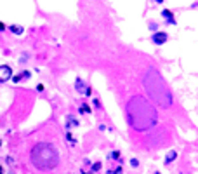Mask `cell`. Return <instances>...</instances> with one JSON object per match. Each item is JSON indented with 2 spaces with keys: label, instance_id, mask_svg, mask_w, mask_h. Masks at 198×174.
Returning <instances> with one entry per match:
<instances>
[{
  "label": "cell",
  "instance_id": "cell-1",
  "mask_svg": "<svg viewBox=\"0 0 198 174\" xmlns=\"http://www.w3.org/2000/svg\"><path fill=\"white\" fill-rule=\"evenodd\" d=\"M31 164L40 171H52L59 164V153L51 143H37L31 150Z\"/></svg>",
  "mask_w": 198,
  "mask_h": 174
},
{
  "label": "cell",
  "instance_id": "cell-2",
  "mask_svg": "<svg viewBox=\"0 0 198 174\" xmlns=\"http://www.w3.org/2000/svg\"><path fill=\"white\" fill-rule=\"evenodd\" d=\"M12 78V68L7 64H0V82H9Z\"/></svg>",
  "mask_w": 198,
  "mask_h": 174
},
{
  "label": "cell",
  "instance_id": "cell-3",
  "mask_svg": "<svg viewBox=\"0 0 198 174\" xmlns=\"http://www.w3.org/2000/svg\"><path fill=\"white\" fill-rule=\"evenodd\" d=\"M75 87H77V91L83 92L85 96H92V91H91V87H89V85H85L82 78H77V82H75Z\"/></svg>",
  "mask_w": 198,
  "mask_h": 174
},
{
  "label": "cell",
  "instance_id": "cell-4",
  "mask_svg": "<svg viewBox=\"0 0 198 174\" xmlns=\"http://www.w3.org/2000/svg\"><path fill=\"white\" fill-rule=\"evenodd\" d=\"M167 38H169L167 33H163V31H157L155 35H153V43H157V46H162V43L167 42Z\"/></svg>",
  "mask_w": 198,
  "mask_h": 174
},
{
  "label": "cell",
  "instance_id": "cell-5",
  "mask_svg": "<svg viewBox=\"0 0 198 174\" xmlns=\"http://www.w3.org/2000/svg\"><path fill=\"white\" fill-rule=\"evenodd\" d=\"M162 16L169 21V23L170 25H174L175 23V21H174V14H172V11H169V9H165V11H162Z\"/></svg>",
  "mask_w": 198,
  "mask_h": 174
},
{
  "label": "cell",
  "instance_id": "cell-6",
  "mask_svg": "<svg viewBox=\"0 0 198 174\" xmlns=\"http://www.w3.org/2000/svg\"><path fill=\"white\" fill-rule=\"evenodd\" d=\"M175 157H177V151H175V150H170L169 153H167V159H165V165H169Z\"/></svg>",
  "mask_w": 198,
  "mask_h": 174
},
{
  "label": "cell",
  "instance_id": "cell-7",
  "mask_svg": "<svg viewBox=\"0 0 198 174\" xmlns=\"http://www.w3.org/2000/svg\"><path fill=\"white\" fill-rule=\"evenodd\" d=\"M9 30L12 33H16V35H23V26H19V25H11Z\"/></svg>",
  "mask_w": 198,
  "mask_h": 174
},
{
  "label": "cell",
  "instance_id": "cell-8",
  "mask_svg": "<svg viewBox=\"0 0 198 174\" xmlns=\"http://www.w3.org/2000/svg\"><path fill=\"white\" fill-rule=\"evenodd\" d=\"M108 159H113V160H120V162H122V157H120V151H118V150L111 151V153L108 155Z\"/></svg>",
  "mask_w": 198,
  "mask_h": 174
},
{
  "label": "cell",
  "instance_id": "cell-9",
  "mask_svg": "<svg viewBox=\"0 0 198 174\" xmlns=\"http://www.w3.org/2000/svg\"><path fill=\"white\" fill-rule=\"evenodd\" d=\"M123 171H122V165H117L115 169H109V171H106V174H122Z\"/></svg>",
  "mask_w": 198,
  "mask_h": 174
},
{
  "label": "cell",
  "instance_id": "cell-10",
  "mask_svg": "<svg viewBox=\"0 0 198 174\" xmlns=\"http://www.w3.org/2000/svg\"><path fill=\"white\" fill-rule=\"evenodd\" d=\"M91 112H92V108L89 104H82L80 106V113H91Z\"/></svg>",
  "mask_w": 198,
  "mask_h": 174
},
{
  "label": "cell",
  "instance_id": "cell-11",
  "mask_svg": "<svg viewBox=\"0 0 198 174\" xmlns=\"http://www.w3.org/2000/svg\"><path fill=\"white\" fill-rule=\"evenodd\" d=\"M66 139H68V141H70L71 145H75V143H77V138H75V136H73L71 133H66Z\"/></svg>",
  "mask_w": 198,
  "mask_h": 174
},
{
  "label": "cell",
  "instance_id": "cell-12",
  "mask_svg": "<svg viewBox=\"0 0 198 174\" xmlns=\"http://www.w3.org/2000/svg\"><path fill=\"white\" fill-rule=\"evenodd\" d=\"M91 167H92V172H97V171H101V162H96V164H91Z\"/></svg>",
  "mask_w": 198,
  "mask_h": 174
},
{
  "label": "cell",
  "instance_id": "cell-13",
  "mask_svg": "<svg viewBox=\"0 0 198 174\" xmlns=\"http://www.w3.org/2000/svg\"><path fill=\"white\" fill-rule=\"evenodd\" d=\"M130 165L132 167H139V160L137 159H130Z\"/></svg>",
  "mask_w": 198,
  "mask_h": 174
},
{
  "label": "cell",
  "instance_id": "cell-14",
  "mask_svg": "<svg viewBox=\"0 0 198 174\" xmlns=\"http://www.w3.org/2000/svg\"><path fill=\"white\" fill-rule=\"evenodd\" d=\"M21 80H23V75H21V73H19V75H16V77L12 78V82H16V84H17V82H21Z\"/></svg>",
  "mask_w": 198,
  "mask_h": 174
},
{
  "label": "cell",
  "instance_id": "cell-15",
  "mask_svg": "<svg viewBox=\"0 0 198 174\" xmlns=\"http://www.w3.org/2000/svg\"><path fill=\"white\" fill-rule=\"evenodd\" d=\"M92 103H94V106H96V108H101V103H99V99H94Z\"/></svg>",
  "mask_w": 198,
  "mask_h": 174
},
{
  "label": "cell",
  "instance_id": "cell-16",
  "mask_svg": "<svg viewBox=\"0 0 198 174\" xmlns=\"http://www.w3.org/2000/svg\"><path fill=\"white\" fill-rule=\"evenodd\" d=\"M5 30V23H2V21H0V31H4Z\"/></svg>",
  "mask_w": 198,
  "mask_h": 174
},
{
  "label": "cell",
  "instance_id": "cell-17",
  "mask_svg": "<svg viewBox=\"0 0 198 174\" xmlns=\"http://www.w3.org/2000/svg\"><path fill=\"white\" fill-rule=\"evenodd\" d=\"M149 28H151V30H153V31H155V30H157V28H158V26H157V25H155V23H151V25H149Z\"/></svg>",
  "mask_w": 198,
  "mask_h": 174
},
{
  "label": "cell",
  "instance_id": "cell-18",
  "mask_svg": "<svg viewBox=\"0 0 198 174\" xmlns=\"http://www.w3.org/2000/svg\"><path fill=\"white\" fill-rule=\"evenodd\" d=\"M0 174H4V169H2V165H0Z\"/></svg>",
  "mask_w": 198,
  "mask_h": 174
},
{
  "label": "cell",
  "instance_id": "cell-19",
  "mask_svg": "<svg viewBox=\"0 0 198 174\" xmlns=\"http://www.w3.org/2000/svg\"><path fill=\"white\" fill-rule=\"evenodd\" d=\"M0 146H2V139H0Z\"/></svg>",
  "mask_w": 198,
  "mask_h": 174
},
{
  "label": "cell",
  "instance_id": "cell-20",
  "mask_svg": "<svg viewBox=\"0 0 198 174\" xmlns=\"http://www.w3.org/2000/svg\"><path fill=\"white\" fill-rule=\"evenodd\" d=\"M155 174H162V172H155Z\"/></svg>",
  "mask_w": 198,
  "mask_h": 174
},
{
  "label": "cell",
  "instance_id": "cell-21",
  "mask_svg": "<svg viewBox=\"0 0 198 174\" xmlns=\"http://www.w3.org/2000/svg\"><path fill=\"white\" fill-rule=\"evenodd\" d=\"M9 174H14V172H9Z\"/></svg>",
  "mask_w": 198,
  "mask_h": 174
}]
</instances>
